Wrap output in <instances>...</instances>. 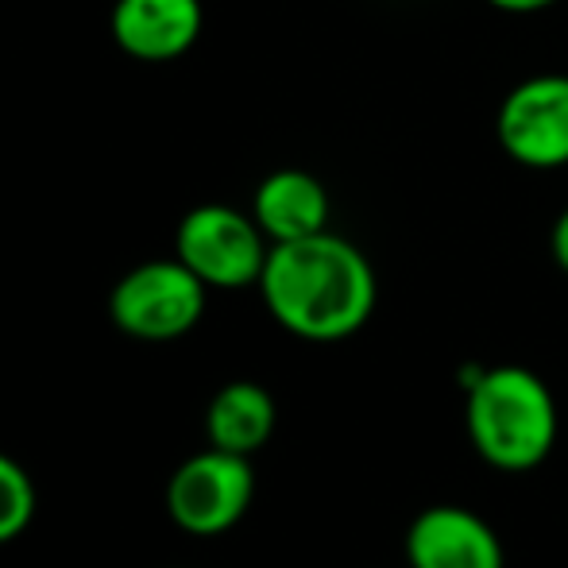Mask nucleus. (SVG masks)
I'll list each match as a JSON object with an SVG mask.
<instances>
[{
	"label": "nucleus",
	"mask_w": 568,
	"mask_h": 568,
	"mask_svg": "<svg viewBox=\"0 0 568 568\" xmlns=\"http://www.w3.org/2000/svg\"><path fill=\"white\" fill-rule=\"evenodd\" d=\"M260 294L291 337L337 344L356 337L375 314L379 283L372 260L352 240L325 229L306 240L271 244Z\"/></svg>",
	"instance_id": "obj_1"
},
{
	"label": "nucleus",
	"mask_w": 568,
	"mask_h": 568,
	"mask_svg": "<svg viewBox=\"0 0 568 568\" xmlns=\"http://www.w3.org/2000/svg\"><path fill=\"white\" fill-rule=\"evenodd\" d=\"M464 426L479 460L499 471H534L561 434L557 398L538 372L518 364L464 367Z\"/></svg>",
	"instance_id": "obj_2"
},
{
	"label": "nucleus",
	"mask_w": 568,
	"mask_h": 568,
	"mask_svg": "<svg viewBox=\"0 0 568 568\" xmlns=\"http://www.w3.org/2000/svg\"><path fill=\"white\" fill-rule=\"evenodd\" d=\"M210 286L174 255L132 267L109 294V317L124 337L163 344L179 341L202 322Z\"/></svg>",
	"instance_id": "obj_3"
},
{
	"label": "nucleus",
	"mask_w": 568,
	"mask_h": 568,
	"mask_svg": "<svg viewBox=\"0 0 568 568\" xmlns=\"http://www.w3.org/2000/svg\"><path fill=\"white\" fill-rule=\"evenodd\" d=\"M174 255L210 291H244V286H260V275L271 255V240L263 236L252 213L210 202L190 210L179 221Z\"/></svg>",
	"instance_id": "obj_4"
},
{
	"label": "nucleus",
	"mask_w": 568,
	"mask_h": 568,
	"mask_svg": "<svg viewBox=\"0 0 568 568\" xmlns=\"http://www.w3.org/2000/svg\"><path fill=\"white\" fill-rule=\"evenodd\" d=\"M255 499V471L247 456L205 449L166 479V515L194 538H217L247 515Z\"/></svg>",
	"instance_id": "obj_5"
},
{
	"label": "nucleus",
	"mask_w": 568,
	"mask_h": 568,
	"mask_svg": "<svg viewBox=\"0 0 568 568\" xmlns=\"http://www.w3.org/2000/svg\"><path fill=\"white\" fill-rule=\"evenodd\" d=\"M495 140L526 171L568 166V74H534L503 98Z\"/></svg>",
	"instance_id": "obj_6"
},
{
	"label": "nucleus",
	"mask_w": 568,
	"mask_h": 568,
	"mask_svg": "<svg viewBox=\"0 0 568 568\" xmlns=\"http://www.w3.org/2000/svg\"><path fill=\"white\" fill-rule=\"evenodd\" d=\"M406 561L410 568H507V549L484 515L437 503L406 530Z\"/></svg>",
	"instance_id": "obj_7"
},
{
	"label": "nucleus",
	"mask_w": 568,
	"mask_h": 568,
	"mask_svg": "<svg viewBox=\"0 0 568 568\" xmlns=\"http://www.w3.org/2000/svg\"><path fill=\"white\" fill-rule=\"evenodd\" d=\"M113 39L135 62H174L197 43L205 28L202 0H116Z\"/></svg>",
	"instance_id": "obj_8"
},
{
	"label": "nucleus",
	"mask_w": 568,
	"mask_h": 568,
	"mask_svg": "<svg viewBox=\"0 0 568 568\" xmlns=\"http://www.w3.org/2000/svg\"><path fill=\"white\" fill-rule=\"evenodd\" d=\"M329 190L298 166L267 174L252 194V217L271 244H291L329 229Z\"/></svg>",
	"instance_id": "obj_9"
},
{
	"label": "nucleus",
	"mask_w": 568,
	"mask_h": 568,
	"mask_svg": "<svg viewBox=\"0 0 568 568\" xmlns=\"http://www.w3.org/2000/svg\"><path fill=\"white\" fill-rule=\"evenodd\" d=\"M275 398L263 383L236 379L225 383L217 395L210 398V410H205V437H210L213 449H225L236 456H252L275 434Z\"/></svg>",
	"instance_id": "obj_10"
},
{
	"label": "nucleus",
	"mask_w": 568,
	"mask_h": 568,
	"mask_svg": "<svg viewBox=\"0 0 568 568\" xmlns=\"http://www.w3.org/2000/svg\"><path fill=\"white\" fill-rule=\"evenodd\" d=\"M36 518V484L20 460L0 453V546L20 538Z\"/></svg>",
	"instance_id": "obj_11"
},
{
	"label": "nucleus",
	"mask_w": 568,
	"mask_h": 568,
	"mask_svg": "<svg viewBox=\"0 0 568 568\" xmlns=\"http://www.w3.org/2000/svg\"><path fill=\"white\" fill-rule=\"evenodd\" d=\"M549 255H554V263L568 275V205L561 210V217L554 221V232H549Z\"/></svg>",
	"instance_id": "obj_12"
},
{
	"label": "nucleus",
	"mask_w": 568,
	"mask_h": 568,
	"mask_svg": "<svg viewBox=\"0 0 568 568\" xmlns=\"http://www.w3.org/2000/svg\"><path fill=\"white\" fill-rule=\"evenodd\" d=\"M487 4L507 16H534V12H546V8L561 4V0H487Z\"/></svg>",
	"instance_id": "obj_13"
}]
</instances>
